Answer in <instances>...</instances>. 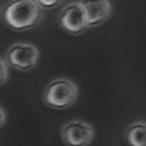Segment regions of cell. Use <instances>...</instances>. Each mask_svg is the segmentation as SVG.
Listing matches in <instances>:
<instances>
[{"instance_id":"cell-10","label":"cell","mask_w":146,"mask_h":146,"mask_svg":"<svg viewBox=\"0 0 146 146\" xmlns=\"http://www.w3.org/2000/svg\"><path fill=\"white\" fill-rule=\"evenodd\" d=\"M5 120H7V115H5V111H4L1 107H0V128L5 124Z\"/></svg>"},{"instance_id":"cell-2","label":"cell","mask_w":146,"mask_h":146,"mask_svg":"<svg viewBox=\"0 0 146 146\" xmlns=\"http://www.w3.org/2000/svg\"><path fill=\"white\" fill-rule=\"evenodd\" d=\"M78 86L66 78H58L49 82L42 94V100L48 107L65 109L71 107L78 99Z\"/></svg>"},{"instance_id":"cell-5","label":"cell","mask_w":146,"mask_h":146,"mask_svg":"<svg viewBox=\"0 0 146 146\" xmlns=\"http://www.w3.org/2000/svg\"><path fill=\"white\" fill-rule=\"evenodd\" d=\"M61 138L66 146H88L94 139V128L83 120H71L62 126Z\"/></svg>"},{"instance_id":"cell-8","label":"cell","mask_w":146,"mask_h":146,"mask_svg":"<svg viewBox=\"0 0 146 146\" xmlns=\"http://www.w3.org/2000/svg\"><path fill=\"white\" fill-rule=\"evenodd\" d=\"M63 0H36V3L40 5L42 9H53L58 7Z\"/></svg>"},{"instance_id":"cell-9","label":"cell","mask_w":146,"mask_h":146,"mask_svg":"<svg viewBox=\"0 0 146 146\" xmlns=\"http://www.w3.org/2000/svg\"><path fill=\"white\" fill-rule=\"evenodd\" d=\"M8 79V66L5 61L0 58V86L4 84Z\"/></svg>"},{"instance_id":"cell-3","label":"cell","mask_w":146,"mask_h":146,"mask_svg":"<svg viewBox=\"0 0 146 146\" xmlns=\"http://www.w3.org/2000/svg\"><path fill=\"white\" fill-rule=\"evenodd\" d=\"M38 57L40 53L36 46L25 42H17L11 45L5 51V63L17 71L28 72L37 65Z\"/></svg>"},{"instance_id":"cell-7","label":"cell","mask_w":146,"mask_h":146,"mask_svg":"<svg viewBox=\"0 0 146 146\" xmlns=\"http://www.w3.org/2000/svg\"><path fill=\"white\" fill-rule=\"evenodd\" d=\"M124 137L129 146H146V122H132L125 129Z\"/></svg>"},{"instance_id":"cell-6","label":"cell","mask_w":146,"mask_h":146,"mask_svg":"<svg viewBox=\"0 0 146 146\" xmlns=\"http://www.w3.org/2000/svg\"><path fill=\"white\" fill-rule=\"evenodd\" d=\"M80 4L84 8L88 28H95L104 24L112 12V5L109 0H80Z\"/></svg>"},{"instance_id":"cell-1","label":"cell","mask_w":146,"mask_h":146,"mask_svg":"<svg viewBox=\"0 0 146 146\" xmlns=\"http://www.w3.org/2000/svg\"><path fill=\"white\" fill-rule=\"evenodd\" d=\"M42 16L44 9L36 0H9L3 8V20L17 32L36 28L41 23Z\"/></svg>"},{"instance_id":"cell-4","label":"cell","mask_w":146,"mask_h":146,"mask_svg":"<svg viewBox=\"0 0 146 146\" xmlns=\"http://www.w3.org/2000/svg\"><path fill=\"white\" fill-rule=\"evenodd\" d=\"M58 23L66 33L72 34V36H79L88 29L84 8L80 4V1L67 4L61 11Z\"/></svg>"}]
</instances>
